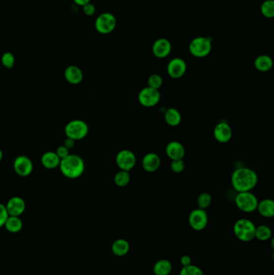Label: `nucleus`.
<instances>
[{
  "mask_svg": "<svg viewBox=\"0 0 274 275\" xmlns=\"http://www.w3.org/2000/svg\"><path fill=\"white\" fill-rule=\"evenodd\" d=\"M212 201H213V198H212V196H211L210 194L208 193V192H202L198 196V207H199V209L205 210V209H208L210 206Z\"/></svg>",
  "mask_w": 274,
  "mask_h": 275,
  "instance_id": "29",
  "label": "nucleus"
},
{
  "mask_svg": "<svg viewBox=\"0 0 274 275\" xmlns=\"http://www.w3.org/2000/svg\"><path fill=\"white\" fill-rule=\"evenodd\" d=\"M161 94L158 90L145 87L138 92V100L141 106L146 108H152L159 102Z\"/></svg>",
  "mask_w": 274,
  "mask_h": 275,
  "instance_id": "8",
  "label": "nucleus"
},
{
  "mask_svg": "<svg viewBox=\"0 0 274 275\" xmlns=\"http://www.w3.org/2000/svg\"><path fill=\"white\" fill-rule=\"evenodd\" d=\"M172 46L169 40L166 38H159L153 42L152 45V53L155 58L163 59L167 58L171 53Z\"/></svg>",
  "mask_w": 274,
  "mask_h": 275,
  "instance_id": "13",
  "label": "nucleus"
},
{
  "mask_svg": "<svg viewBox=\"0 0 274 275\" xmlns=\"http://www.w3.org/2000/svg\"><path fill=\"white\" fill-rule=\"evenodd\" d=\"M255 68L262 73L270 71L273 67V60L270 56L261 55L257 57L254 61Z\"/></svg>",
  "mask_w": 274,
  "mask_h": 275,
  "instance_id": "23",
  "label": "nucleus"
},
{
  "mask_svg": "<svg viewBox=\"0 0 274 275\" xmlns=\"http://www.w3.org/2000/svg\"><path fill=\"white\" fill-rule=\"evenodd\" d=\"M213 136L216 141L220 143H226L230 141L233 136V130L230 125L222 122L215 125L213 130Z\"/></svg>",
  "mask_w": 274,
  "mask_h": 275,
  "instance_id": "14",
  "label": "nucleus"
},
{
  "mask_svg": "<svg viewBox=\"0 0 274 275\" xmlns=\"http://www.w3.org/2000/svg\"><path fill=\"white\" fill-rule=\"evenodd\" d=\"M5 229L11 234H17L23 229V221L20 216H9L4 225Z\"/></svg>",
  "mask_w": 274,
  "mask_h": 275,
  "instance_id": "25",
  "label": "nucleus"
},
{
  "mask_svg": "<svg viewBox=\"0 0 274 275\" xmlns=\"http://www.w3.org/2000/svg\"><path fill=\"white\" fill-rule=\"evenodd\" d=\"M164 120L167 125L175 127L180 125L182 120V116L179 110L175 108H169L165 111Z\"/></svg>",
  "mask_w": 274,
  "mask_h": 275,
  "instance_id": "22",
  "label": "nucleus"
},
{
  "mask_svg": "<svg viewBox=\"0 0 274 275\" xmlns=\"http://www.w3.org/2000/svg\"><path fill=\"white\" fill-rule=\"evenodd\" d=\"M55 152L61 159L65 158V157L68 156V154H69V150H68V148H66L64 145L60 146Z\"/></svg>",
  "mask_w": 274,
  "mask_h": 275,
  "instance_id": "36",
  "label": "nucleus"
},
{
  "mask_svg": "<svg viewBox=\"0 0 274 275\" xmlns=\"http://www.w3.org/2000/svg\"><path fill=\"white\" fill-rule=\"evenodd\" d=\"M180 275H204V274L200 267L191 264L186 267H183L180 271Z\"/></svg>",
  "mask_w": 274,
  "mask_h": 275,
  "instance_id": "30",
  "label": "nucleus"
},
{
  "mask_svg": "<svg viewBox=\"0 0 274 275\" xmlns=\"http://www.w3.org/2000/svg\"><path fill=\"white\" fill-rule=\"evenodd\" d=\"M59 167L64 177L75 180L83 175L86 169V164L83 158L79 155L69 154L68 156L62 158Z\"/></svg>",
  "mask_w": 274,
  "mask_h": 275,
  "instance_id": "2",
  "label": "nucleus"
},
{
  "mask_svg": "<svg viewBox=\"0 0 274 275\" xmlns=\"http://www.w3.org/2000/svg\"><path fill=\"white\" fill-rule=\"evenodd\" d=\"M75 142L73 139H69V138H67V139L64 140V146L66 148H68V150H70L72 148H74Z\"/></svg>",
  "mask_w": 274,
  "mask_h": 275,
  "instance_id": "38",
  "label": "nucleus"
},
{
  "mask_svg": "<svg viewBox=\"0 0 274 275\" xmlns=\"http://www.w3.org/2000/svg\"><path fill=\"white\" fill-rule=\"evenodd\" d=\"M271 237H272V230L270 227L264 225L256 227L255 238L261 242H265L270 239Z\"/></svg>",
  "mask_w": 274,
  "mask_h": 275,
  "instance_id": "26",
  "label": "nucleus"
},
{
  "mask_svg": "<svg viewBox=\"0 0 274 275\" xmlns=\"http://www.w3.org/2000/svg\"><path fill=\"white\" fill-rule=\"evenodd\" d=\"M82 7H83L84 13L87 16H92L96 13V7L91 2H89Z\"/></svg>",
  "mask_w": 274,
  "mask_h": 275,
  "instance_id": "35",
  "label": "nucleus"
},
{
  "mask_svg": "<svg viewBox=\"0 0 274 275\" xmlns=\"http://www.w3.org/2000/svg\"><path fill=\"white\" fill-rule=\"evenodd\" d=\"M94 25L98 33L107 35L113 32L116 28V17L112 13L104 12L97 16L95 20Z\"/></svg>",
  "mask_w": 274,
  "mask_h": 275,
  "instance_id": "7",
  "label": "nucleus"
},
{
  "mask_svg": "<svg viewBox=\"0 0 274 275\" xmlns=\"http://www.w3.org/2000/svg\"><path fill=\"white\" fill-rule=\"evenodd\" d=\"M9 215L6 206L2 204H0V228L4 227L5 222L7 220Z\"/></svg>",
  "mask_w": 274,
  "mask_h": 275,
  "instance_id": "34",
  "label": "nucleus"
},
{
  "mask_svg": "<svg viewBox=\"0 0 274 275\" xmlns=\"http://www.w3.org/2000/svg\"><path fill=\"white\" fill-rule=\"evenodd\" d=\"M189 52L191 55L197 58H205L210 54L213 49L212 40L205 36L194 38L189 44Z\"/></svg>",
  "mask_w": 274,
  "mask_h": 275,
  "instance_id": "4",
  "label": "nucleus"
},
{
  "mask_svg": "<svg viewBox=\"0 0 274 275\" xmlns=\"http://www.w3.org/2000/svg\"><path fill=\"white\" fill-rule=\"evenodd\" d=\"M15 57H14L12 53H10V52H7V53H3L1 58V62H2V64L6 68H12L14 67V64H15Z\"/></svg>",
  "mask_w": 274,
  "mask_h": 275,
  "instance_id": "32",
  "label": "nucleus"
},
{
  "mask_svg": "<svg viewBox=\"0 0 274 275\" xmlns=\"http://www.w3.org/2000/svg\"><path fill=\"white\" fill-rule=\"evenodd\" d=\"M114 183L119 187H124L126 185L129 184L130 181V176H129V172L126 171H122L120 170L119 172H117L114 178Z\"/></svg>",
  "mask_w": 274,
  "mask_h": 275,
  "instance_id": "27",
  "label": "nucleus"
},
{
  "mask_svg": "<svg viewBox=\"0 0 274 275\" xmlns=\"http://www.w3.org/2000/svg\"><path fill=\"white\" fill-rule=\"evenodd\" d=\"M231 182L237 192H250L258 182V176L252 169L241 167L233 172Z\"/></svg>",
  "mask_w": 274,
  "mask_h": 275,
  "instance_id": "1",
  "label": "nucleus"
},
{
  "mask_svg": "<svg viewBox=\"0 0 274 275\" xmlns=\"http://www.w3.org/2000/svg\"><path fill=\"white\" fill-rule=\"evenodd\" d=\"M257 210L264 217L270 218L274 216V202L271 199H265L258 202Z\"/></svg>",
  "mask_w": 274,
  "mask_h": 275,
  "instance_id": "20",
  "label": "nucleus"
},
{
  "mask_svg": "<svg viewBox=\"0 0 274 275\" xmlns=\"http://www.w3.org/2000/svg\"><path fill=\"white\" fill-rule=\"evenodd\" d=\"M209 222V217L204 209H194L189 214L188 223L190 226L196 231H201L206 228Z\"/></svg>",
  "mask_w": 274,
  "mask_h": 275,
  "instance_id": "9",
  "label": "nucleus"
},
{
  "mask_svg": "<svg viewBox=\"0 0 274 275\" xmlns=\"http://www.w3.org/2000/svg\"><path fill=\"white\" fill-rule=\"evenodd\" d=\"M14 170L18 176L27 177L30 176L33 171V163L31 158L26 155H19L14 160Z\"/></svg>",
  "mask_w": 274,
  "mask_h": 275,
  "instance_id": "11",
  "label": "nucleus"
},
{
  "mask_svg": "<svg viewBox=\"0 0 274 275\" xmlns=\"http://www.w3.org/2000/svg\"><path fill=\"white\" fill-rule=\"evenodd\" d=\"M61 158L54 152H47L41 157L42 165L47 169H55L59 167Z\"/></svg>",
  "mask_w": 274,
  "mask_h": 275,
  "instance_id": "19",
  "label": "nucleus"
},
{
  "mask_svg": "<svg viewBox=\"0 0 274 275\" xmlns=\"http://www.w3.org/2000/svg\"><path fill=\"white\" fill-rule=\"evenodd\" d=\"M185 168V163L183 159L172 160L171 163V169L175 173H181Z\"/></svg>",
  "mask_w": 274,
  "mask_h": 275,
  "instance_id": "33",
  "label": "nucleus"
},
{
  "mask_svg": "<svg viewBox=\"0 0 274 275\" xmlns=\"http://www.w3.org/2000/svg\"><path fill=\"white\" fill-rule=\"evenodd\" d=\"M153 271L155 275H169L172 271V264L169 260H158L153 265Z\"/></svg>",
  "mask_w": 274,
  "mask_h": 275,
  "instance_id": "24",
  "label": "nucleus"
},
{
  "mask_svg": "<svg viewBox=\"0 0 274 275\" xmlns=\"http://www.w3.org/2000/svg\"><path fill=\"white\" fill-rule=\"evenodd\" d=\"M91 0H73V2L76 3V4L78 5V6H81V7H83L85 5L87 4L89 2H90Z\"/></svg>",
  "mask_w": 274,
  "mask_h": 275,
  "instance_id": "39",
  "label": "nucleus"
},
{
  "mask_svg": "<svg viewBox=\"0 0 274 275\" xmlns=\"http://www.w3.org/2000/svg\"><path fill=\"white\" fill-rule=\"evenodd\" d=\"M261 14L265 17L271 18L274 16V0H266L263 3L261 4Z\"/></svg>",
  "mask_w": 274,
  "mask_h": 275,
  "instance_id": "28",
  "label": "nucleus"
},
{
  "mask_svg": "<svg viewBox=\"0 0 274 275\" xmlns=\"http://www.w3.org/2000/svg\"><path fill=\"white\" fill-rule=\"evenodd\" d=\"M180 263L182 265L183 267H186L189 265L191 264V258L190 256L183 255L180 258Z\"/></svg>",
  "mask_w": 274,
  "mask_h": 275,
  "instance_id": "37",
  "label": "nucleus"
},
{
  "mask_svg": "<svg viewBox=\"0 0 274 275\" xmlns=\"http://www.w3.org/2000/svg\"><path fill=\"white\" fill-rule=\"evenodd\" d=\"M168 75L173 79H179L184 75L186 71V64L182 58H173L170 61L167 67Z\"/></svg>",
  "mask_w": 274,
  "mask_h": 275,
  "instance_id": "12",
  "label": "nucleus"
},
{
  "mask_svg": "<svg viewBox=\"0 0 274 275\" xmlns=\"http://www.w3.org/2000/svg\"><path fill=\"white\" fill-rule=\"evenodd\" d=\"M9 216H20L25 213L26 204L24 199L20 196H13L5 205Z\"/></svg>",
  "mask_w": 274,
  "mask_h": 275,
  "instance_id": "15",
  "label": "nucleus"
},
{
  "mask_svg": "<svg viewBox=\"0 0 274 275\" xmlns=\"http://www.w3.org/2000/svg\"><path fill=\"white\" fill-rule=\"evenodd\" d=\"M64 133L67 138L73 139L74 141H79L87 136L89 125L83 120L74 119L65 125Z\"/></svg>",
  "mask_w": 274,
  "mask_h": 275,
  "instance_id": "5",
  "label": "nucleus"
},
{
  "mask_svg": "<svg viewBox=\"0 0 274 275\" xmlns=\"http://www.w3.org/2000/svg\"><path fill=\"white\" fill-rule=\"evenodd\" d=\"M256 225L248 219H240L235 223L233 232L239 240L242 242H250L255 238Z\"/></svg>",
  "mask_w": 274,
  "mask_h": 275,
  "instance_id": "3",
  "label": "nucleus"
},
{
  "mask_svg": "<svg viewBox=\"0 0 274 275\" xmlns=\"http://www.w3.org/2000/svg\"><path fill=\"white\" fill-rule=\"evenodd\" d=\"M64 77L68 83L72 85H78L83 81V72L79 67L76 65H69L64 70Z\"/></svg>",
  "mask_w": 274,
  "mask_h": 275,
  "instance_id": "18",
  "label": "nucleus"
},
{
  "mask_svg": "<svg viewBox=\"0 0 274 275\" xmlns=\"http://www.w3.org/2000/svg\"><path fill=\"white\" fill-rule=\"evenodd\" d=\"M166 154L171 160L183 159L184 158L186 151L182 143L180 142H170L166 147Z\"/></svg>",
  "mask_w": 274,
  "mask_h": 275,
  "instance_id": "16",
  "label": "nucleus"
},
{
  "mask_svg": "<svg viewBox=\"0 0 274 275\" xmlns=\"http://www.w3.org/2000/svg\"><path fill=\"white\" fill-rule=\"evenodd\" d=\"M2 157H3V154H2V150L0 149V162L2 161Z\"/></svg>",
  "mask_w": 274,
  "mask_h": 275,
  "instance_id": "40",
  "label": "nucleus"
},
{
  "mask_svg": "<svg viewBox=\"0 0 274 275\" xmlns=\"http://www.w3.org/2000/svg\"><path fill=\"white\" fill-rule=\"evenodd\" d=\"M258 202L257 196L250 192H238L235 198L237 207L244 213H252L257 210Z\"/></svg>",
  "mask_w": 274,
  "mask_h": 275,
  "instance_id": "6",
  "label": "nucleus"
},
{
  "mask_svg": "<svg viewBox=\"0 0 274 275\" xmlns=\"http://www.w3.org/2000/svg\"><path fill=\"white\" fill-rule=\"evenodd\" d=\"M116 164L120 170L129 172L136 164V156L131 151H120L117 154Z\"/></svg>",
  "mask_w": 274,
  "mask_h": 275,
  "instance_id": "10",
  "label": "nucleus"
},
{
  "mask_svg": "<svg viewBox=\"0 0 274 275\" xmlns=\"http://www.w3.org/2000/svg\"><path fill=\"white\" fill-rule=\"evenodd\" d=\"M162 78L159 74H152L150 76L149 78L147 80V84H148V87L154 89V90H158L161 88L162 86Z\"/></svg>",
  "mask_w": 274,
  "mask_h": 275,
  "instance_id": "31",
  "label": "nucleus"
},
{
  "mask_svg": "<svg viewBox=\"0 0 274 275\" xmlns=\"http://www.w3.org/2000/svg\"><path fill=\"white\" fill-rule=\"evenodd\" d=\"M113 253L118 257L126 255L129 251V244L127 241L122 238L114 241L111 246Z\"/></svg>",
  "mask_w": 274,
  "mask_h": 275,
  "instance_id": "21",
  "label": "nucleus"
},
{
  "mask_svg": "<svg viewBox=\"0 0 274 275\" xmlns=\"http://www.w3.org/2000/svg\"><path fill=\"white\" fill-rule=\"evenodd\" d=\"M143 169L147 172H154L161 165V158L158 154L153 152H150L144 155L142 161Z\"/></svg>",
  "mask_w": 274,
  "mask_h": 275,
  "instance_id": "17",
  "label": "nucleus"
}]
</instances>
